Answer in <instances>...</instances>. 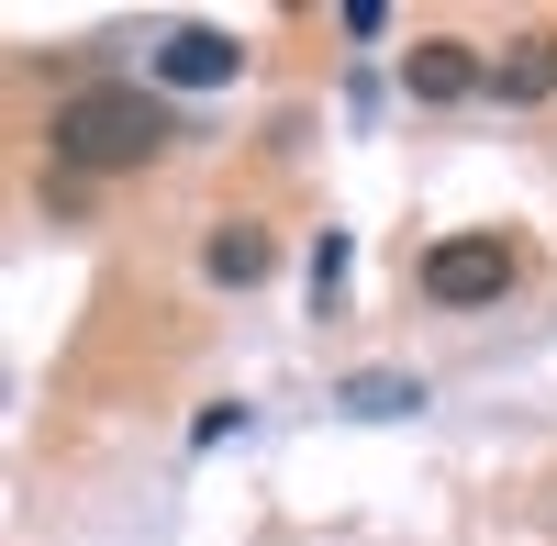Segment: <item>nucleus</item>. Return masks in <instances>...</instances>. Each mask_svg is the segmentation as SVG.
Wrapping results in <instances>:
<instances>
[{
    "mask_svg": "<svg viewBox=\"0 0 557 546\" xmlns=\"http://www.w3.org/2000/svg\"><path fill=\"white\" fill-rule=\"evenodd\" d=\"M57 157L67 167H146V157H168L178 146V112L157 101V89H112V78H89V89H67L57 101Z\"/></svg>",
    "mask_w": 557,
    "mask_h": 546,
    "instance_id": "1",
    "label": "nucleus"
},
{
    "mask_svg": "<svg viewBox=\"0 0 557 546\" xmlns=\"http://www.w3.org/2000/svg\"><path fill=\"white\" fill-rule=\"evenodd\" d=\"M513 280H524V246L502 223H469V235L424 246V301L435 312H491V301H513Z\"/></svg>",
    "mask_w": 557,
    "mask_h": 546,
    "instance_id": "2",
    "label": "nucleus"
},
{
    "mask_svg": "<svg viewBox=\"0 0 557 546\" xmlns=\"http://www.w3.org/2000/svg\"><path fill=\"white\" fill-rule=\"evenodd\" d=\"M157 78H168V89H235V78H246V45L223 34V23H178V34L157 45Z\"/></svg>",
    "mask_w": 557,
    "mask_h": 546,
    "instance_id": "3",
    "label": "nucleus"
},
{
    "mask_svg": "<svg viewBox=\"0 0 557 546\" xmlns=\"http://www.w3.org/2000/svg\"><path fill=\"white\" fill-rule=\"evenodd\" d=\"M401 89H412V101H469V89H491V67H480L457 34H435V45H412V57H401Z\"/></svg>",
    "mask_w": 557,
    "mask_h": 546,
    "instance_id": "4",
    "label": "nucleus"
},
{
    "mask_svg": "<svg viewBox=\"0 0 557 546\" xmlns=\"http://www.w3.org/2000/svg\"><path fill=\"white\" fill-rule=\"evenodd\" d=\"M201 280L212 290H257L268 280V223H246V212L212 223V235H201Z\"/></svg>",
    "mask_w": 557,
    "mask_h": 546,
    "instance_id": "5",
    "label": "nucleus"
},
{
    "mask_svg": "<svg viewBox=\"0 0 557 546\" xmlns=\"http://www.w3.org/2000/svg\"><path fill=\"white\" fill-rule=\"evenodd\" d=\"M412 401H424L412 369H357V380H335V413H346V424H401Z\"/></svg>",
    "mask_w": 557,
    "mask_h": 546,
    "instance_id": "6",
    "label": "nucleus"
},
{
    "mask_svg": "<svg viewBox=\"0 0 557 546\" xmlns=\"http://www.w3.org/2000/svg\"><path fill=\"white\" fill-rule=\"evenodd\" d=\"M491 89H502V101H546V89H557V34L502 45V57H491Z\"/></svg>",
    "mask_w": 557,
    "mask_h": 546,
    "instance_id": "7",
    "label": "nucleus"
},
{
    "mask_svg": "<svg viewBox=\"0 0 557 546\" xmlns=\"http://www.w3.org/2000/svg\"><path fill=\"white\" fill-rule=\"evenodd\" d=\"M346 268H357V257H346V223H335V235H312V312L346 301Z\"/></svg>",
    "mask_w": 557,
    "mask_h": 546,
    "instance_id": "8",
    "label": "nucleus"
}]
</instances>
